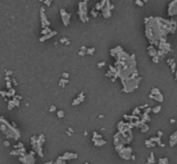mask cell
<instances>
[{
	"label": "cell",
	"mask_w": 177,
	"mask_h": 164,
	"mask_svg": "<svg viewBox=\"0 0 177 164\" xmlns=\"http://www.w3.org/2000/svg\"><path fill=\"white\" fill-rule=\"evenodd\" d=\"M177 22L175 20H167L160 17H149V22L145 24V36L149 44L157 47L160 43H167L168 34L176 31Z\"/></svg>",
	"instance_id": "1"
},
{
	"label": "cell",
	"mask_w": 177,
	"mask_h": 164,
	"mask_svg": "<svg viewBox=\"0 0 177 164\" xmlns=\"http://www.w3.org/2000/svg\"><path fill=\"white\" fill-rule=\"evenodd\" d=\"M117 70V78H119L121 81L127 79L130 77L134 76V75L138 74V70H137V60H136V55L130 54V58L125 62L124 65H118L115 67Z\"/></svg>",
	"instance_id": "2"
},
{
	"label": "cell",
	"mask_w": 177,
	"mask_h": 164,
	"mask_svg": "<svg viewBox=\"0 0 177 164\" xmlns=\"http://www.w3.org/2000/svg\"><path fill=\"white\" fill-rule=\"evenodd\" d=\"M140 81H141V77L138 74L122 80L121 81V84H122V87H123L122 91L123 93H133V91L136 90L139 87Z\"/></svg>",
	"instance_id": "3"
},
{
	"label": "cell",
	"mask_w": 177,
	"mask_h": 164,
	"mask_svg": "<svg viewBox=\"0 0 177 164\" xmlns=\"http://www.w3.org/2000/svg\"><path fill=\"white\" fill-rule=\"evenodd\" d=\"M115 150L118 153V155H119L123 160H130V159H132V156H133L132 147H125V146H117V147H115Z\"/></svg>",
	"instance_id": "4"
},
{
	"label": "cell",
	"mask_w": 177,
	"mask_h": 164,
	"mask_svg": "<svg viewBox=\"0 0 177 164\" xmlns=\"http://www.w3.org/2000/svg\"><path fill=\"white\" fill-rule=\"evenodd\" d=\"M78 14H79V17H80V20L83 23H86L89 20L87 17V1H82L79 3Z\"/></svg>",
	"instance_id": "5"
},
{
	"label": "cell",
	"mask_w": 177,
	"mask_h": 164,
	"mask_svg": "<svg viewBox=\"0 0 177 164\" xmlns=\"http://www.w3.org/2000/svg\"><path fill=\"white\" fill-rule=\"evenodd\" d=\"M130 140L127 139L120 134L119 132H117L115 135H114V146L117 147V146H125V144H130Z\"/></svg>",
	"instance_id": "6"
},
{
	"label": "cell",
	"mask_w": 177,
	"mask_h": 164,
	"mask_svg": "<svg viewBox=\"0 0 177 164\" xmlns=\"http://www.w3.org/2000/svg\"><path fill=\"white\" fill-rule=\"evenodd\" d=\"M111 5H112V4L110 3V1H109V0H107L106 5H105L104 8H102V14H101V15L102 16V18L109 19L112 16V14H111Z\"/></svg>",
	"instance_id": "7"
},
{
	"label": "cell",
	"mask_w": 177,
	"mask_h": 164,
	"mask_svg": "<svg viewBox=\"0 0 177 164\" xmlns=\"http://www.w3.org/2000/svg\"><path fill=\"white\" fill-rule=\"evenodd\" d=\"M168 15L170 17L177 15V0H173L169 3V5H168Z\"/></svg>",
	"instance_id": "8"
},
{
	"label": "cell",
	"mask_w": 177,
	"mask_h": 164,
	"mask_svg": "<svg viewBox=\"0 0 177 164\" xmlns=\"http://www.w3.org/2000/svg\"><path fill=\"white\" fill-rule=\"evenodd\" d=\"M158 50L163 51V52L165 53V55L168 54L169 52H171L172 49H171V45H170L169 43H160L157 46Z\"/></svg>",
	"instance_id": "9"
},
{
	"label": "cell",
	"mask_w": 177,
	"mask_h": 164,
	"mask_svg": "<svg viewBox=\"0 0 177 164\" xmlns=\"http://www.w3.org/2000/svg\"><path fill=\"white\" fill-rule=\"evenodd\" d=\"M60 14H61V18H62V21H63V24L65 25V26L69 25V19H71V15H69V13H66L64 9H61V11H60Z\"/></svg>",
	"instance_id": "10"
},
{
	"label": "cell",
	"mask_w": 177,
	"mask_h": 164,
	"mask_svg": "<svg viewBox=\"0 0 177 164\" xmlns=\"http://www.w3.org/2000/svg\"><path fill=\"white\" fill-rule=\"evenodd\" d=\"M84 100H85V97H84V93L82 91V93H81L80 95H79L78 97H77V99L73 102V105H74V106H76V105L81 104V103H82Z\"/></svg>",
	"instance_id": "11"
},
{
	"label": "cell",
	"mask_w": 177,
	"mask_h": 164,
	"mask_svg": "<svg viewBox=\"0 0 177 164\" xmlns=\"http://www.w3.org/2000/svg\"><path fill=\"white\" fill-rule=\"evenodd\" d=\"M147 50H148V55L150 56L151 58L152 57H154V56H157V50L154 48L153 46H149L148 48H147Z\"/></svg>",
	"instance_id": "12"
},
{
	"label": "cell",
	"mask_w": 177,
	"mask_h": 164,
	"mask_svg": "<svg viewBox=\"0 0 177 164\" xmlns=\"http://www.w3.org/2000/svg\"><path fill=\"white\" fill-rule=\"evenodd\" d=\"M123 49H122V47L121 46H117V47H115V48H113V49H111L110 50V54L112 57H114L115 55H117L118 53L120 52V51H122Z\"/></svg>",
	"instance_id": "13"
},
{
	"label": "cell",
	"mask_w": 177,
	"mask_h": 164,
	"mask_svg": "<svg viewBox=\"0 0 177 164\" xmlns=\"http://www.w3.org/2000/svg\"><path fill=\"white\" fill-rule=\"evenodd\" d=\"M78 155L74 153H65L63 157H61L63 160H71V159H76Z\"/></svg>",
	"instance_id": "14"
},
{
	"label": "cell",
	"mask_w": 177,
	"mask_h": 164,
	"mask_svg": "<svg viewBox=\"0 0 177 164\" xmlns=\"http://www.w3.org/2000/svg\"><path fill=\"white\" fill-rule=\"evenodd\" d=\"M92 141H93V144H94L95 147H102L107 144L106 140H104L102 138V139H92Z\"/></svg>",
	"instance_id": "15"
},
{
	"label": "cell",
	"mask_w": 177,
	"mask_h": 164,
	"mask_svg": "<svg viewBox=\"0 0 177 164\" xmlns=\"http://www.w3.org/2000/svg\"><path fill=\"white\" fill-rule=\"evenodd\" d=\"M152 99L157 101V102H160V103H163L164 102V96H163V93H160V95H157V96H153Z\"/></svg>",
	"instance_id": "16"
},
{
	"label": "cell",
	"mask_w": 177,
	"mask_h": 164,
	"mask_svg": "<svg viewBox=\"0 0 177 164\" xmlns=\"http://www.w3.org/2000/svg\"><path fill=\"white\" fill-rule=\"evenodd\" d=\"M147 162L148 163H151V164H154L155 163V158H154V154H153V153L149 154V157H148V159H147Z\"/></svg>",
	"instance_id": "17"
},
{
	"label": "cell",
	"mask_w": 177,
	"mask_h": 164,
	"mask_svg": "<svg viewBox=\"0 0 177 164\" xmlns=\"http://www.w3.org/2000/svg\"><path fill=\"white\" fill-rule=\"evenodd\" d=\"M160 110H162V105H157V106L151 108V112H152V113H158Z\"/></svg>",
	"instance_id": "18"
},
{
	"label": "cell",
	"mask_w": 177,
	"mask_h": 164,
	"mask_svg": "<svg viewBox=\"0 0 177 164\" xmlns=\"http://www.w3.org/2000/svg\"><path fill=\"white\" fill-rule=\"evenodd\" d=\"M144 144H145L146 147H155V146H157V144H154V142H151L149 139L145 140V141H144Z\"/></svg>",
	"instance_id": "19"
},
{
	"label": "cell",
	"mask_w": 177,
	"mask_h": 164,
	"mask_svg": "<svg viewBox=\"0 0 177 164\" xmlns=\"http://www.w3.org/2000/svg\"><path fill=\"white\" fill-rule=\"evenodd\" d=\"M160 93H160L158 88H157V87H152V88H151V95H152V96H157V95H160Z\"/></svg>",
	"instance_id": "20"
},
{
	"label": "cell",
	"mask_w": 177,
	"mask_h": 164,
	"mask_svg": "<svg viewBox=\"0 0 177 164\" xmlns=\"http://www.w3.org/2000/svg\"><path fill=\"white\" fill-rule=\"evenodd\" d=\"M132 114L133 115H141L142 112H141V110L139 109V107H137V108H135L134 110H133Z\"/></svg>",
	"instance_id": "21"
},
{
	"label": "cell",
	"mask_w": 177,
	"mask_h": 164,
	"mask_svg": "<svg viewBox=\"0 0 177 164\" xmlns=\"http://www.w3.org/2000/svg\"><path fill=\"white\" fill-rule=\"evenodd\" d=\"M140 129H141V132L146 133V132H148V130H149V126L147 125V124H144V125L142 126Z\"/></svg>",
	"instance_id": "22"
},
{
	"label": "cell",
	"mask_w": 177,
	"mask_h": 164,
	"mask_svg": "<svg viewBox=\"0 0 177 164\" xmlns=\"http://www.w3.org/2000/svg\"><path fill=\"white\" fill-rule=\"evenodd\" d=\"M158 164H169V159L168 158H160Z\"/></svg>",
	"instance_id": "23"
},
{
	"label": "cell",
	"mask_w": 177,
	"mask_h": 164,
	"mask_svg": "<svg viewBox=\"0 0 177 164\" xmlns=\"http://www.w3.org/2000/svg\"><path fill=\"white\" fill-rule=\"evenodd\" d=\"M170 141H177V131H175V132L170 136Z\"/></svg>",
	"instance_id": "24"
},
{
	"label": "cell",
	"mask_w": 177,
	"mask_h": 164,
	"mask_svg": "<svg viewBox=\"0 0 177 164\" xmlns=\"http://www.w3.org/2000/svg\"><path fill=\"white\" fill-rule=\"evenodd\" d=\"M94 51H95V48H94V47L87 49V51H86V55H92L93 53H94Z\"/></svg>",
	"instance_id": "25"
},
{
	"label": "cell",
	"mask_w": 177,
	"mask_h": 164,
	"mask_svg": "<svg viewBox=\"0 0 177 164\" xmlns=\"http://www.w3.org/2000/svg\"><path fill=\"white\" fill-rule=\"evenodd\" d=\"M176 67H177V64L175 62H173V64H172L171 65H170V68H171V71L173 72L174 74H175V72H176Z\"/></svg>",
	"instance_id": "26"
},
{
	"label": "cell",
	"mask_w": 177,
	"mask_h": 164,
	"mask_svg": "<svg viewBox=\"0 0 177 164\" xmlns=\"http://www.w3.org/2000/svg\"><path fill=\"white\" fill-rule=\"evenodd\" d=\"M157 56L160 57V59L162 60L163 58L165 57V53L163 52V51H160V50H157Z\"/></svg>",
	"instance_id": "27"
},
{
	"label": "cell",
	"mask_w": 177,
	"mask_h": 164,
	"mask_svg": "<svg viewBox=\"0 0 177 164\" xmlns=\"http://www.w3.org/2000/svg\"><path fill=\"white\" fill-rule=\"evenodd\" d=\"M135 4L140 6V8H142V6L144 5V1H142V0H136V1H135Z\"/></svg>",
	"instance_id": "28"
},
{
	"label": "cell",
	"mask_w": 177,
	"mask_h": 164,
	"mask_svg": "<svg viewBox=\"0 0 177 164\" xmlns=\"http://www.w3.org/2000/svg\"><path fill=\"white\" fill-rule=\"evenodd\" d=\"M90 14H91V16H92L93 18H95V17H97V16H99V11H96L94 8H92V9H91V11H90Z\"/></svg>",
	"instance_id": "29"
},
{
	"label": "cell",
	"mask_w": 177,
	"mask_h": 164,
	"mask_svg": "<svg viewBox=\"0 0 177 164\" xmlns=\"http://www.w3.org/2000/svg\"><path fill=\"white\" fill-rule=\"evenodd\" d=\"M160 62V57L157 55V56H154V57H152V62L153 64H158V62Z\"/></svg>",
	"instance_id": "30"
},
{
	"label": "cell",
	"mask_w": 177,
	"mask_h": 164,
	"mask_svg": "<svg viewBox=\"0 0 177 164\" xmlns=\"http://www.w3.org/2000/svg\"><path fill=\"white\" fill-rule=\"evenodd\" d=\"M94 8L95 9V11H99V9H101V11H102V5H101V3H99H99H96V4H95V5H94V8Z\"/></svg>",
	"instance_id": "31"
},
{
	"label": "cell",
	"mask_w": 177,
	"mask_h": 164,
	"mask_svg": "<svg viewBox=\"0 0 177 164\" xmlns=\"http://www.w3.org/2000/svg\"><path fill=\"white\" fill-rule=\"evenodd\" d=\"M57 115H58V118H63V116H64L63 110H59V111L57 112Z\"/></svg>",
	"instance_id": "32"
},
{
	"label": "cell",
	"mask_w": 177,
	"mask_h": 164,
	"mask_svg": "<svg viewBox=\"0 0 177 164\" xmlns=\"http://www.w3.org/2000/svg\"><path fill=\"white\" fill-rule=\"evenodd\" d=\"M174 62H175V60L172 59V58H169V59H167V64H168V65H171Z\"/></svg>",
	"instance_id": "33"
},
{
	"label": "cell",
	"mask_w": 177,
	"mask_h": 164,
	"mask_svg": "<svg viewBox=\"0 0 177 164\" xmlns=\"http://www.w3.org/2000/svg\"><path fill=\"white\" fill-rule=\"evenodd\" d=\"M105 65H106V62H99V64H97V67L102 68V67H105Z\"/></svg>",
	"instance_id": "34"
},
{
	"label": "cell",
	"mask_w": 177,
	"mask_h": 164,
	"mask_svg": "<svg viewBox=\"0 0 177 164\" xmlns=\"http://www.w3.org/2000/svg\"><path fill=\"white\" fill-rule=\"evenodd\" d=\"M177 144V141H170V147H174Z\"/></svg>",
	"instance_id": "35"
},
{
	"label": "cell",
	"mask_w": 177,
	"mask_h": 164,
	"mask_svg": "<svg viewBox=\"0 0 177 164\" xmlns=\"http://www.w3.org/2000/svg\"><path fill=\"white\" fill-rule=\"evenodd\" d=\"M157 136L160 138L163 136V132H162V131H158V132H157Z\"/></svg>",
	"instance_id": "36"
},
{
	"label": "cell",
	"mask_w": 177,
	"mask_h": 164,
	"mask_svg": "<svg viewBox=\"0 0 177 164\" xmlns=\"http://www.w3.org/2000/svg\"><path fill=\"white\" fill-rule=\"evenodd\" d=\"M79 55L84 56V55H86V52H84V51H80V52H79Z\"/></svg>",
	"instance_id": "37"
},
{
	"label": "cell",
	"mask_w": 177,
	"mask_h": 164,
	"mask_svg": "<svg viewBox=\"0 0 177 164\" xmlns=\"http://www.w3.org/2000/svg\"><path fill=\"white\" fill-rule=\"evenodd\" d=\"M175 119H173V118H172V119H170V123H171V124H174V123H175Z\"/></svg>",
	"instance_id": "38"
},
{
	"label": "cell",
	"mask_w": 177,
	"mask_h": 164,
	"mask_svg": "<svg viewBox=\"0 0 177 164\" xmlns=\"http://www.w3.org/2000/svg\"><path fill=\"white\" fill-rule=\"evenodd\" d=\"M63 77H64V78H67V77H69V74H67V73H64V74H63Z\"/></svg>",
	"instance_id": "39"
},
{
	"label": "cell",
	"mask_w": 177,
	"mask_h": 164,
	"mask_svg": "<svg viewBox=\"0 0 177 164\" xmlns=\"http://www.w3.org/2000/svg\"><path fill=\"white\" fill-rule=\"evenodd\" d=\"M175 80L177 81V68H176V72H175Z\"/></svg>",
	"instance_id": "40"
},
{
	"label": "cell",
	"mask_w": 177,
	"mask_h": 164,
	"mask_svg": "<svg viewBox=\"0 0 177 164\" xmlns=\"http://www.w3.org/2000/svg\"><path fill=\"white\" fill-rule=\"evenodd\" d=\"M135 159H136V156L133 155V156H132V160H135Z\"/></svg>",
	"instance_id": "41"
},
{
	"label": "cell",
	"mask_w": 177,
	"mask_h": 164,
	"mask_svg": "<svg viewBox=\"0 0 177 164\" xmlns=\"http://www.w3.org/2000/svg\"><path fill=\"white\" fill-rule=\"evenodd\" d=\"M85 164H89V163H88V162H86V163H85Z\"/></svg>",
	"instance_id": "42"
},
{
	"label": "cell",
	"mask_w": 177,
	"mask_h": 164,
	"mask_svg": "<svg viewBox=\"0 0 177 164\" xmlns=\"http://www.w3.org/2000/svg\"><path fill=\"white\" fill-rule=\"evenodd\" d=\"M147 164H151V163H148V162H147Z\"/></svg>",
	"instance_id": "43"
}]
</instances>
